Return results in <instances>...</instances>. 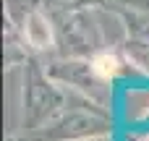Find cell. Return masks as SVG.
Segmentation results:
<instances>
[{
	"label": "cell",
	"instance_id": "6da1fadb",
	"mask_svg": "<svg viewBox=\"0 0 149 141\" xmlns=\"http://www.w3.org/2000/svg\"><path fill=\"white\" fill-rule=\"evenodd\" d=\"M94 71L100 73V76H113V73H118V58H113V55H102V58H97L94 60Z\"/></svg>",
	"mask_w": 149,
	"mask_h": 141
}]
</instances>
